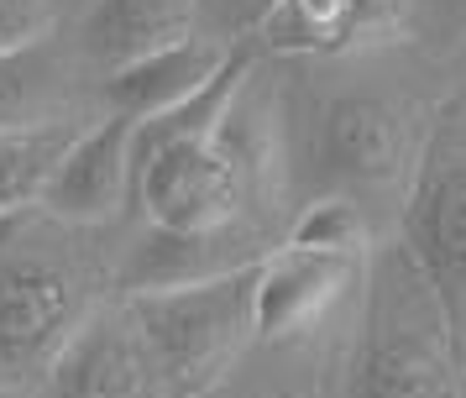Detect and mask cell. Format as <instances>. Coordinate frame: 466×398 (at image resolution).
Returning a JSON list of instances; mask_svg holds the SVG:
<instances>
[{"instance_id": "cell-1", "label": "cell", "mask_w": 466, "mask_h": 398, "mask_svg": "<svg viewBox=\"0 0 466 398\" xmlns=\"http://www.w3.org/2000/svg\"><path fill=\"white\" fill-rule=\"evenodd\" d=\"M268 131L247 121L236 100L220 131L131 152V205H142L152 230L163 236L247 241L268 257Z\"/></svg>"}, {"instance_id": "cell-2", "label": "cell", "mask_w": 466, "mask_h": 398, "mask_svg": "<svg viewBox=\"0 0 466 398\" xmlns=\"http://www.w3.org/2000/svg\"><path fill=\"white\" fill-rule=\"evenodd\" d=\"M53 230L58 220L43 209L0 220V393L47 372L64 341L95 314L85 268L53 241Z\"/></svg>"}, {"instance_id": "cell-3", "label": "cell", "mask_w": 466, "mask_h": 398, "mask_svg": "<svg viewBox=\"0 0 466 398\" xmlns=\"http://www.w3.org/2000/svg\"><path fill=\"white\" fill-rule=\"evenodd\" d=\"M252 289L257 268L226 272L210 283L127 293L131 325L147 346L157 398H205L215 377L231 367L241 341L252 335Z\"/></svg>"}, {"instance_id": "cell-4", "label": "cell", "mask_w": 466, "mask_h": 398, "mask_svg": "<svg viewBox=\"0 0 466 398\" xmlns=\"http://www.w3.org/2000/svg\"><path fill=\"white\" fill-rule=\"evenodd\" d=\"M456 383L461 372L445 346L441 304L399 241L382 251L372 283L367 331L351 367V398H451Z\"/></svg>"}, {"instance_id": "cell-5", "label": "cell", "mask_w": 466, "mask_h": 398, "mask_svg": "<svg viewBox=\"0 0 466 398\" xmlns=\"http://www.w3.org/2000/svg\"><path fill=\"white\" fill-rule=\"evenodd\" d=\"M403 251L414 257L441 304L445 346L466 377V95L445 105L424 152L414 158V184L403 205Z\"/></svg>"}, {"instance_id": "cell-6", "label": "cell", "mask_w": 466, "mask_h": 398, "mask_svg": "<svg viewBox=\"0 0 466 398\" xmlns=\"http://www.w3.org/2000/svg\"><path fill=\"white\" fill-rule=\"evenodd\" d=\"M357 278H361V257L309 251V247H294V241H278L257 262L252 335L268 341V346H283V341H299V335L319 331Z\"/></svg>"}, {"instance_id": "cell-7", "label": "cell", "mask_w": 466, "mask_h": 398, "mask_svg": "<svg viewBox=\"0 0 466 398\" xmlns=\"http://www.w3.org/2000/svg\"><path fill=\"white\" fill-rule=\"evenodd\" d=\"M315 163L330 194H351V189H388L414 168V142H409V121L378 95H346L319 116L315 137ZM357 199V194H351Z\"/></svg>"}, {"instance_id": "cell-8", "label": "cell", "mask_w": 466, "mask_h": 398, "mask_svg": "<svg viewBox=\"0 0 466 398\" xmlns=\"http://www.w3.org/2000/svg\"><path fill=\"white\" fill-rule=\"evenodd\" d=\"M131 131L137 121L127 116H106V121L85 126L74 147L64 152V163L47 179L43 209L58 226H106L131 205Z\"/></svg>"}, {"instance_id": "cell-9", "label": "cell", "mask_w": 466, "mask_h": 398, "mask_svg": "<svg viewBox=\"0 0 466 398\" xmlns=\"http://www.w3.org/2000/svg\"><path fill=\"white\" fill-rule=\"evenodd\" d=\"M47 398H157L147 346L127 304L95 310L47 367Z\"/></svg>"}, {"instance_id": "cell-10", "label": "cell", "mask_w": 466, "mask_h": 398, "mask_svg": "<svg viewBox=\"0 0 466 398\" xmlns=\"http://www.w3.org/2000/svg\"><path fill=\"white\" fill-rule=\"evenodd\" d=\"M409 16H414V0H283L273 16L262 21L252 47L330 58V53L403 37Z\"/></svg>"}, {"instance_id": "cell-11", "label": "cell", "mask_w": 466, "mask_h": 398, "mask_svg": "<svg viewBox=\"0 0 466 398\" xmlns=\"http://www.w3.org/2000/svg\"><path fill=\"white\" fill-rule=\"evenodd\" d=\"M231 58L226 42L194 32L178 47H163L152 58H137L127 68H116L100 79V100H106V116H127V121H152L173 105H184L189 95H199L205 84L220 74V63Z\"/></svg>"}, {"instance_id": "cell-12", "label": "cell", "mask_w": 466, "mask_h": 398, "mask_svg": "<svg viewBox=\"0 0 466 398\" xmlns=\"http://www.w3.org/2000/svg\"><path fill=\"white\" fill-rule=\"evenodd\" d=\"M199 0H95L85 16V53L106 74L194 37Z\"/></svg>"}, {"instance_id": "cell-13", "label": "cell", "mask_w": 466, "mask_h": 398, "mask_svg": "<svg viewBox=\"0 0 466 398\" xmlns=\"http://www.w3.org/2000/svg\"><path fill=\"white\" fill-rule=\"evenodd\" d=\"M85 126L74 116H53V121L37 126H11L0 131V220L22 215V209H37L53 168L64 163V152L74 147Z\"/></svg>"}, {"instance_id": "cell-14", "label": "cell", "mask_w": 466, "mask_h": 398, "mask_svg": "<svg viewBox=\"0 0 466 398\" xmlns=\"http://www.w3.org/2000/svg\"><path fill=\"white\" fill-rule=\"evenodd\" d=\"M58 89H64V79H58V63L47 58V47L0 58V131L53 121Z\"/></svg>"}, {"instance_id": "cell-15", "label": "cell", "mask_w": 466, "mask_h": 398, "mask_svg": "<svg viewBox=\"0 0 466 398\" xmlns=\"http://www.w3.org/2000/svg\"><path fill=\"white\" fill-rule=\"evenodd\" d=\"M283 241L309 247V251L367 257V247H372V220H367L361 199H351V194H319L315 205L304 209L294 226H289V236H283Z\"/></svg>"}, {"instance_id": "cell-16", "label": "cell", "mask_w": 466, "mask_h": 398, "mask_svg": "<svg viewBox=\"0 0 466 398\" xmlns=\"http://www.w3.org/2000/svg\"><path fill=\"white\" fill-rule=\"evenodd\" d=\"M58 26V0H0V58L47 47Z\"/></svg>"}, {"instance_id": "cell-17", "label": "cell", "mask_w": 466, "mask_h": 398, "mask_svg": "<svg viewBox=\"0 0 466 398\" xmlns=\"http://www.w3.org/2000/svg\"><path fill=\"white\" fill-rule=\"evenodd\" d=\"M278 5L283 0H199V21H205V37L236 47V42H252Z\"/></svg>"}, {"instance_id": "cell-18", "label": "cell", "mask_w": 466, "mask_h": 398, "mask_svg": "<svg viewBox=\"0 0 466 398\" xmlns=\"http://www.w3.org/2000/svg\"><path fill=\"white\" fill-rule=\"evenodd\" d=\"M409 32L430 53H456V47H466V0H414Z\"/></svg>"}, {"instance_id": "cell-19", "label": "cell", "mask_w": 466, "mask_h": 398, "mask_svg": "<svg viewBox=\"0 0 466 398\" xmlns=\"http://www.w3.org/2000/svg\"><path fill=\"white\" fill-rule=\"evenodd\" d=\"M451 398H466V377H461V383H456V393H451Z\"/></svg>"}, {"instance_id": "cell-20", "label": "cell", "mask_w": 466, "mask_h": 398, "mask_svg": "<svg viewBox=\"0 0 466 398\" xmlns=\"http://www.w3.org/2000/svg\"><path fill=\"white\" fill-rule=\"evenodd\" d=\"M0 398H11V393H0Z\"/></svg>"}]
</instances>
